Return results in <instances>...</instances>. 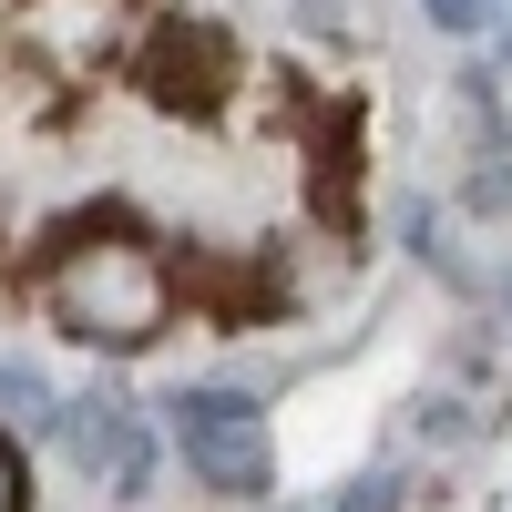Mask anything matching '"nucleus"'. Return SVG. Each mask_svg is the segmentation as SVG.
Here are the masks:
<instances>
[{"instance_id":"nucleus-5","label":"nucleus","mask_w":512,"mask_h":512,"mask_svg":"<svg viewBox=\"0 0 512 512\" xmlns=\"http://www.w3.org/2000/svg\"><path fill=\"white\" fill-rule=\"evenodd\" d=\"M297 144H308V216H318V236L359 246V226H369V144H359V93H308V103H297Z\"/></svg>"},{"instance_id":"nucleus-3","label":"nucleus","mask_w":512,"mask_h":512,"mask_svg":"<svg viewBox=\"0 0 512 512\" xmlns=\"http://www.w3.org/2000/svg\"><path fill=\"white\" fill-rule=\"evenodd\" d=\"M175 420V451L205 492L226 502H277V441H267V400L256 390H226V379H195V390L164 400Z\"/></svg>"},{"instance_id":"nucleus-13","label":"nucleus","mask_w":512,"mask_h":512,"mask_svg":"<svg viewBox=\"0 0 512 512\" xmlns=\"http://www.w3.org/2000/svg\"><path fill=\"white\" fill-rule=\"evenodd\" d=\"M0 512H31V461L11 451V431H0Z\"/></svg>"},{"instance_id":"nucleus-2","label":"nucleus","mask_w":512,"mask_h":512,"mask_svg":"<svg viewBox=\"0 0 512 512\" xmlns=\"http://www.w3.org/2000/svg\"><path fill=\"white\" fill-rule=\"evenodd\" d=\"M123 82H134L164 123H226L256 72H246L226 21H205V11H144L134 52H123Z\"/></svg>"},{"instance_id":"nucleus-4","label":"nucleus","mask_w":512,"mask_h":512,"mask_svg":"<svg viewBox=\"0 0 512 512\" xmlns=\"http://www.w3.org/2000/svg\"><path fill=\"white\" fill-rule=\"evenodd\" d=\"M164 287H175V308L205 318V328H277L287 318V267H277V246H164Z\"/></svg>"},{"instance_id":"nucleus-12","label":"nucleus","mask_w":512,"mask_h":512,"mask_svg":"<svg viewBox=\"0 0 512 512\" xmlns=\"http://www.w3.org/2000/svg\"><path fill=\"white\" fill-rule=\"evenodd\" d=\"M420 11H431V31H451V41H482L502 21V0H420Z\"/></svg>"},{"instance_id":"nucleus-9","label":"nucleus","mask_w":512,"mask_h":512,"mask_svg":"<svg viewBox=\"0 0 512 512\" xmlns=\"http://www.w3.org/2000/svg\"><path fill=\"white\" fill-rule=\"evenodd\" d=\"M52 410H62V400H52V379H41V369H11V359H0V420H21V431H41Z\"/></svg>"},{"instance_id":"nucleus-7","label":"nucleus","mask_w":512,"mask_h":512,"mask_svg":"<svg viewBox=\"0 0 512 512\" xmlns=\"http://www.w3.org/2000/svg\"><path fill=\"white\" fill-rule=\"evenodd\" d=\"M52 431H62V451H72V472L103 482L113 502H134V492L154 482V420H144V400H123V390H82V400L52 410Z\"/></svg>"},{"instance_id":"nucleus-11","label":"nucleus","mask_w":512,"mask_h":512,"mask_svg":"<svg viewBox=\"0 0 512 512\" xmlns=\"http://www.w3.org/2000/svg\"><path fill=\"white\" fill-rule=\"evenodd\" d=\"M400 502H410V472H359L328 512H400Z\"/></svg>"},{"instance_id":"nucleus-14","label":"nucleus","mask_w":512,"mask_h":512,"mask_svg":"<svg viewBox=\"0 0 512 512\" xmlns=\"http://www.w3.org/2000/svg\"><path fill=\"white\" fill-rule=\"evenodd\" d=\"M502 62H512V11H502Z\"/></svg>"},{"instance_id":"nucleus-1","label":"nucleus","mask_w":512,"mask_h":512,"mask_svg":"<svg viewBox=\"0 0 512 512\" xmlns=\"http://www.w3.org/2000/svg\"><path fill=\"white\" fill-rule=\"evenodd\" d=\"M31 287H41V318H52L62 338H82V349H103V359H134V349H154V338L175 328L164 236H144V226L41 256V267H31Z\"/></svg>"},{"instance_id":"nucleus-10","label":"nucleus","mask_w":512,"mask_h":512,"mask_svg":"<svg viewBox=\"0 0 512 512\" xmlns=\"http://www.w3.org/2000/svg\"><path fill=\"white\" fill-rule=\"evenodd\" d=\"M461 205H472V216H512V144L482 154V175L461 185Z\"/></svg>"},{"instance_id":"nucleus-8","label":"nucleus","mask_w":512,"mask_h":512,"mask_svg":"<svg viewBox=\"0 0 512 512\" xmlns=\"http://www.w3.org/2000/svg\"><path fill=\"white\" fill-rule=\"evenodd\" d=\"M400 236H410V256H420V267H441L461 297H472L482 277H472V256H461V236H451V216H441V205H410V216H400Z\"/></svg>"},{"instance_id":"nucleus-15","label":"nucleus","mask_w":512,"mask_h":512,"mask_svg":"<svg viewBox=\"0 0 512 512\" xmlns=\"http://www.w3.org/2000/svg\"><path fill=\"white\" fill-rule=\"evenodd\" d=\"M502 308H512V267H502Z\"/></svg>"},{"instance_id":"nucleus-6","label":"nucleus","mask_w":512,"mask_h":512,"mask_svg":"<svg viewBox=\"0 0 512 512\" xmlns=\"http://www.w3.org/2000/svg\"><path fill=\"white\" fill-rule=\"evenodd\" d=\"M21 62H41L52 82H93L103 62L134 52V0H0Z\"/></svg>"}]
</instances>
